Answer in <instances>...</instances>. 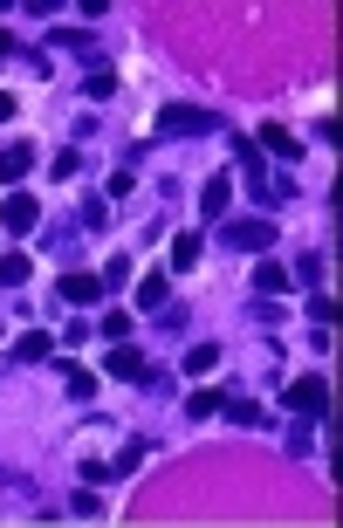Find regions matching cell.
Listing matches in <instances>:
<instances>
[{
    "label": "cell",
    "mask_w": 343,
    "mask_h": 528,
    "mask_svg": "<svg viewBox=\"0 0 343 528\" xmlns=\"http://www.w3.org/2000/svg\"><path fill=\"white\" fill-rule=\"evenodd\" d=\"M227 124V117H220V110H200V103H165L158 110V131H165V138H206V131H220Z\"/></svg>",
    "instance_id": "cell-1"
},
{
    "label": "cell",
    "mask_w": 343,
    "mask_h": 528,
    "mask_svg": "<svg viewBox=\"0 0 343 528\" xmlns=\"http://www.w3.org/2000/svg\"><path fill=\"white\" fill-rule=\"evenodd\" d=\"M220 248H234V254H261V248H275V213L227 220V227H220Z\"/></svg>",
    "instance_id": "cell-2"
},
{
    "label": "cell",
    "mask_w": 343,
    "mask_h": 528,
    "mask_svg": "<svg viewBox=\"0 0 343 528\" xmlns=\"http://www.w3.org/2000/svg\"><path fill=\"white\" fill-rule=\"evenodd\" d=\"M42 165V152H34L28 138H15V144H0V186H21L28 171Z\"/></svg>",
    "instance_id": "cell-3"
},
{
    "label": "cell",
    "mask_w": 343,
    "mask_h": 528,
    "mask_svg": "<svg viewBox=\"0 0 343 528\" xmlns=\"http://www.w3.org/2000/svg\"><path fill=\"white\" fill-rule=\"evenodd\" d=\"M34 220H42V206H34L28 192H7V200H0V227L7 233H28Z\"/></svg>",
    "instance_id": "cell-4"
},
{
    "label": "cell",
    "mask_w": 343,
    "mask_h": 528,
    "mask_svg": "<svg viewBox=\"0 0 343 528\" xmlns=\"http://www.w3.org/2000/svg\"><path fill=\"white\" fill-rule=\"evenodd\" d=\"M55 296H63V302H76V309H83V302H96V296H103V275L76 268V275H63V281H55Z\"/></svg>",
    "instance_id": "cell-5"
},
{
    "label": "cell",
    "mask_w": 343,
    "mask_h": 528,
    "mask_svg": "<svg viewBox=\"0 0 343 528\" xmlns=\"http://www.w3.org/2000/svg\"><path fill=\"white\" fill-rule=\"evenodd\" d=\"M289 412H329V385L323 377H296L289 385Z\"/></svg>",
    "instance_id": "cell-6"
},
{
    "label": "cell",
    "mask_w": 343,
    "mask_h": 528,
    "mask_svg": "<svg viewBox=\"0 0 343 528\" xmlns=\"http://www.w3.org/2000/svg\"><path fill=\"white\" fill-rule=\"evenodd\" d=\"M55 377H63V391H69V398H76V405H90L96 398V371H83V364H55Z\"/></svg>",
    "instance_id": "cell-7"
},
{
    "label": "cell",
    "mask_w": 343,
    "mask_h": 528,
    "mask_svg": "<svg viewBox=\"0 0 343 528\" xmlns=\"http://www.w3.org/2000/svg\"><path fill=\"white\" fill-rule=\"evenodd\" d=\"M227 206H234V179H227V171H220V179H206V186H200V213H227Z\"/></svg>",
    "instance_id": "cell-8"
},
{
    "label": "cell",
    "mask_w": 343,
    "mask_h": 528,
    "mask_svg": "<svg viewBox=\"0 0 343 528\" xmlns=\"http://www.w3.org/2000/svg\"><path fill=\"white\" fill-rule=\"evenodd\" d=\"M110 377H131V385H138V377H144V350H131V343H110Z\"/></svg>",
    "instance_id": "cell-9"
},
{
    "label": "cell",
    "mask_w": 343,
    "mask_h": 528,
    "mask_svg": "<svg viewBox=\"0 0 343 528\" xmlns=\"http://www.w3.org/2000/svg\"><path fill=\"white\" fill-rule=\"evenodd\" d=\"M254 152H275V158H296V131H281V124H261V138H254Z\"/></svg>",
    "instance_id": "cell-10"
},
{
    "label": "cell",
    "mask_w": 343,
    "mask_h": 528,
    "mask_svg": "<svg viewBox=\"0 0 343 528\" xmlns=\"http://www.w3.org/2000/svg\"><path fill=\"white\" fill-rule=\"evenodd\" d=\"M48 357V329H21L15 337V364H42Z\"/></svg>",
    "instance_id": "cell-11"
},
{
    "label": "cell",
    "mask_w": 343,
    "mask_h": 528,
    "mask_svg": "<svg viewBox=\"0 0 343 528\" xmlns=\"http://www.w3.org/2000/svg\"><path fill=\"white\" fill-rule=\"evenodd\" d=\"M28 275H34V261H28V254H0V288H21Z\"/></svg>",
    "instance_id": "cell-12"
},
{
    "label": "cell",
    "mask_w": 343,
    "mask_h": 528,
    "mask_svg": "<svg viewBox=\"0 0 343 528\" xmlns=\"http://www.w3.org/2000/svg\"><path fill=\"white\" fill-rule=\"evenodd\" d=\"M220 419H234V425H261V405H254V398H220Z\"/></svg>",
    "instance_id": "cell-13"
},
{
    "label": "cell",
    "mask_w": 343,
    "mask_h": 528,
    "mask_svg": "<svg viewBox=\"0 0 343 528\" xmlns=\"http://www.w3.org/2000/svg\"><path fill=\"white\" fill-rule=\"evenodd\" d=\"M90 329H96V337H103V343H124V337H131V329H138V323H131L124 309H110L103 323H90Z\"/></svg>",
    "instance_id": "cell-14"
},
{
    "label": "cell",
    "mask_w": 343,
    "mask_h": 528,
    "mask_svg": "<svg viewBox=\"0 0 343 528\" xmlns=\"http://www.w3.org/2000/svg\"><path fill=\"white\" fill-rule=\"evenodd\" d=\"M172 268H200V233H172Z\"/></svg>",
    "instance_id": "cell-15"
},
{
    "label": "cell",
    "mask_w": 343,
    "mask_h": 528,
    "mask_svg": "<svg viewBox=\"0 0 343 528\" xmlns=\"http://www.w3.org/2000/svg\"><path fill=\"white\" fill-rule=\"evenodd\" d=\"M254 288H261V296H281V288H289V268L261 261V268H254Z\"/></svg>",
    "instance_id": "cell-16"
},
{
    "label": "cell",
    "mask_w": 343,
    "mask_h": 528,
    "mask_svg": "<svg viewBox=\"0 0 343 528\" xmlns=\"http://www.w3.org/2000/svg\"><path fill=\"white\" fill-rule=\"evenodd\" d=\"M138 309H165V275H144L138 281Z\"/></svg>",
    "instance_id": "cell-17"
},
{
    "label": "cell",
    "mask_w": 343,
    "mask_h": 528,
    "mask_svg": "<svg viewBox=\"0 0 343 528\" xmlns=\"http://www.w3.org/2000/svg\"><path fill=\"white\" fill-rule=\"evenodd\" d=\"M213 364H220V343H192V350H186V371H192V377L213 371Z\"/></svg>",
    "instance_id": "cell-18"
},
{
    "label": "cell",
    "mask_w": 343,
    "mask_h": 528,
    "mask_svg": "<svg viewBox=\"0 0 343 528\" xmlns=\"http://www.w3.org/2000/svg\"><path fill=\"white\" fill-rule=\"evenodd\" d=\"M186 419H220V391H192V398H186Z\"/></svg>",
    "instance_id": "cell-19"
},
{
    "label": "cell",
    "mask_w": 343,
    "mask_h": 528,
    "mask_svg": "<svg viewBox=\"0 0 343 528\" xmlns=\"http://www.w3.org/2000/svg\"><path fill=\"white\" fill-rule=\"evenodd\" d=\"M289 281H309V288H323V254H302V261H296V275H289Z\"/></svg>",
    "instance_id": "cell-20"
},
{
    "label": "cell",
    "mask_w": 343,
    "mask_h": 528,
    "mask_svg": "<svg viewBox=\"0 0 343 528\" xmlns=\"http://www.w3.org/2000/svg\"><path fill=\"white\" fill-rule=\"evenodd\" d=\"M48 48H96L83 28H48Z\"/></svg>",
    "instance_id": "cell-21"
},
{
    "label": "cell",
    "mask_w": 343,
    "mask_h": 528,
    "mask_svg": "<svg viewBox=\"0 0 343 528\" xmlns=\"http://www.w3.org/2000/svg\"><path fill=\"white\" fill-rule=\"evenodd\" d=\"M309 316H316V323H329V329H337V296H323V288H316V296H309Z\"/></svg>",
    "instance_id": "cell-22"
},
{
    "label": "cell",
    "mask_w": 343,
    "mask_h": 528,
    "mask_svg": "<svg viewBox=\"0 0 343 528\" xmlns=\"http://www.w3.org/2000/svg\"><path fill=\"white\" fill-rule=\"evenodd\" d=\"M124 281H131V261H124V254H110V268H103V288H124Z\"/></svg>",
    "instance_id": "cell-23"
},
{
    "label": "cell",
    "mask_w": 343,
    "mask_h": 528,
    "mask_svg": "<svg viewBox=\"0 0 343 528\" xmlns=\"http://www.w3.org/2000/svg\"><path fill=\"white\" fill-rule=\"evenodd\" d=\"M69 508H76V514H103V494H96V487H83V494L69 501Z\"/></svg>",
    "instance_id": "cell-24"
},
{
    "label": "cell",
    "mask_w": 343,
    "mask_h": 528,
    "mask_svg": "<svg viewBox=\"0 0 343 528\" xmlns=\"http://www.w3.org/2000/svg\"><path fill=\"white\" fill-rule=\"evenodd\" d=\"M15 110H21V103H15V96H7V90H0V124H7V117H15Z\"/></svg>",
    "instance_id": "cell-25"
},
{
    "label": "cell",
    "mask_w": 343,
    "mask_h": 528,
    "mask_svg": "<svg viewBox=\"0 0 343 528\" xmlns=\"http://www.w3.org/2000/svg\"><path fill=\"white\" fill-rule=\"evenodd\" d=\"M7 55H15V34H7V28H0V63H7Z\"/></svg>",
    "instance_id": "cell-26"
}]
</instances>
